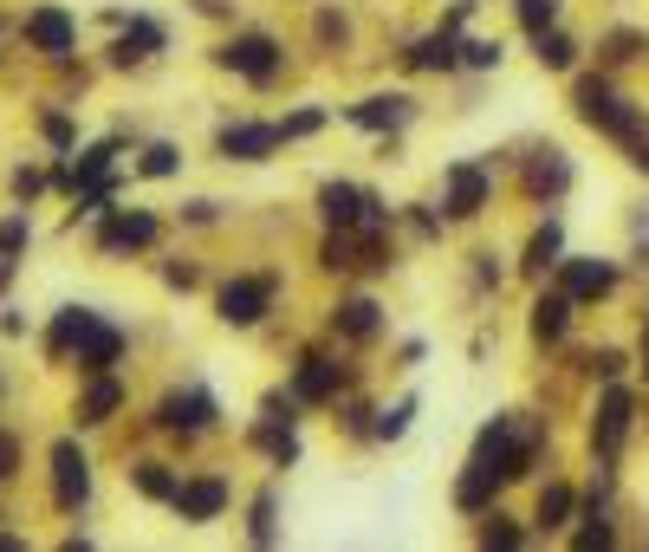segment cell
Wrapping results in <instances>:
<instances>
[{"label": "cell", "mask_w": 649, "mask_h": 552, "mask_svg": "<svg viewBox=\"0 0 649 552\" xmlns=\"http://www.w3.org/2000/svg\"><path fill=\"white\" fill-rule=\"evenodd\" d=\"M578 118L598 124V131H617V137H644V118H637L624 98H611L604 85H585V92H578Z\"/></svg>", "instance_id": "obj_1"}, {"label": "cell", "mask_w": 649, "mask_h": 552, "mask_svg": "<svg viewBox=\"0 0 649 552\" xmlns=\"http://www.w3.org/2000/svg\"><path fill=\"white\" fill-rule=\"evenodd\" d=\"M85 494H92V461H85L72 442H59V448H52V501L72 514Z\"/></svg>", "instance_id": "obj_2"}, {"label": "cell", "mask_w": 649, "mask_h": 552, "mask_svg": "<svg viewBox=\"0 0 649 552\" xmlns=\"http://www.w3.org/2000/svg\"><path fill=\"white\" fill-rule=\"evenodd\" d=\"M266 305H273V279H235V286H221V319L228 325H254Z\"/></svg>", "instance_id": "obj_3"}, {"label": "cell", "mask_w": 649, "mask_h": 552, "mask_svg": "<svg viewBox=\"0 0 649 552\" xmlns=\"http://www.w3.org/2000/svg\"><path fill=\"white\" fill-rule=\"evenodd\" d=\"M72 13H59V7H33L26 13V39L39 46V52H72Z\"/></svg>", "instance_id": "obj_4"}, {"label": "cell", "mask_w": 649, "mask_h": 552, "mask_svg": "<svg viewBox=\"0 0 649 552\" xmlns=\"http://www.w3.org/2000/svg\"><path fill=\"white\" fill-rule=\"evenodd\" d=\"M273 59H279V46H273L266 33H241V39H228V52H221V65H235V72H248V79H266Z\"/></svg>", "instance_id": "obj_5"}, {"label": "cell", "mask_w": 649, "mask_h": 552, "mask_svg": "<svg viewBox=\"0 0 649 552\" xmlns=\"http://www.w3.org/2000/svg\"><path fill=\"white\" fill-rule=\"evenodd\" d=\"M221 507H228V488L221 481H182L176 488V514L182 520H215Z\"/></svg>", "instance_id": "obj_6"}, {"label": "cell", "mask_w": 649, "mask_h": 552, "mask_svg": "<svg viewBox=\"0 0 649 552\" xmlns=\"http://www.w3.org/2000/svg\"><path fill=\"white\" fill-rule=\"evenodd\" d=\"M118 351H124V338H118L111 325H98V319H92V332L79 338V364H85V371H111V364H118Z\"/></svg>", "instance_id": "obj_7"}, {"label": "cell", "mask_w": 649, "mask_h": 552, "mask_svg": "<svg viewBox=\"0 0 649 552\" xmlns=\"http://www.w3.org/2000/svg\"><path fill=\"white\" fill-rule=\"evenodd\" d=\"M481 202H488V176H481V169H468V163H461V169H455V176H448V215H474V208H481Z\"/></svg>", "instance_id": "obj_8"}, {"label": "cell", "mask_w": 649, "mask_h": 552, "mask_svg": "<svg viewBox=\"0 0 649 552\" xmlns=\"http://www.w3.org/2000/svg\"><path fill=\"white\" fill-rule=\"evenodd\" d=\"M611 267L604 261H565V292L572 299H598V292H611Z\"/></svg>", "instance_id": "obj_9"}, {"label": "cell", "mask_w": 649, "mask_h": 552, "mask_svg": "<svg viewBox=\"0 0 649 552\" xmlns=\"http://www.w3.org/2000/svg\"><path fill=\"white\" fill-rule=\"evenodd\" d=\"M273 143H279V131H266V124H235V131H221V149L241 156V163H260Z\"/></svg>", "instance_id": "obj_10"}, {"label": "cell", "mask_w": 649, "mask_h": 552, "mask_svg": "<svg viewBox=\"0 0 649 552\" xmlns=\"http://www.w3.org/2000/svg\"><path fill=\"white\" fill-rule=\"evenodd\" d=\"M149 241H156L149 215H111L105 221V248H149Z\"/></svg>", "instance_id": "obj_11"}, {"label": "cell", "mask_w": 649, "mask_h": 552, "mask_svg": "<svg viewBox=\"0 0 649 552\" xmlns=\"http://www.w3.org/2000/svg\"><path fill=\"white\" fill-rule=\"evenodd\" d=\"M624 429H630V397H624V391H611V397H604V410H598V448L611 455V448L624 442Z\"/></svg>", "instance_id": "obj_12"}, {"label": "cell", "mask_w": 649, "mask_h": 552, "mask_svg": "<svg viewBox=\"0 0 649 552\" xmlns=\"http://www.w3.org/2000/svg\"><path fill=\"white\" fill-rule=\"evenodd\" d=\"M319 202H325V215H332L338 228H358V221H364V208H371V195H358V189H345V182H332Z\"/></svg>", "instance_id": "obj_13"}, {"label": "cell", "mask_w": 649, "mask_h": 552, "mask_svg": "<svg viewBox=\"0 0 649 552\" xmlns=\"http://www.w3.org/2000/svg\"><path fill=\"white\" fill-rule=\"evenodd\" d=\"M292 391H299L305 404H325V397L338 391V364H325V358H305V364H299V384H292Z\"/></svg>", "instance_id": "obj_14"}, {"label": "cell", "mask_w": 649, "mask_h": 552, "mask_svg": "<svg viewBox=\"0 0 649 552\" xmlns=\"http://www.w3.org/2000/svg\"><path fill=\"white\" fill-rule=\"evenodd\" d=\"M208 416H215V404H208L202 391H189V397H169V404H163V422H169V429H208Z\"/></svg>", "instance_id": "obj_15"}, {"label": "cell", "mask_w": 649, "mask_h": 552, "mask_svg": "<svg viewBox=\"0 0 649 552\" xmlns=\"http://www.w3.org/2000/svg\"><path fill=\"white\" fill-rule=\"evenodd\" d=\"M118 404H124V391H118V384H111V377L98 371V384H92V391L79 397V422H105V416L118 410Z\"/></svg>", "instance_id": "obj_16"}, {"label": "cell", "mask_w": 649, "mask_h": 552, "mask_svg": "<svg viewBox=\"0 0 649 552\" xmlns=\"http://www.w3.org/2000/svg\"><path fill=\"white\" fill-rule=\"evenodd\" d=\"M85 332H92V312H79V305H72V312H59V325H52V351H72Z\"/></svg>", "instance_id": "obj_17"}, {"label": "cell", "mask_w": 649, "mask_h": 552, "mask_svg": "<svg viewBox=\"0 0 649 552\" xmlns=\"http://www.w3.org/2000/svg\"><path fill=\"white\" fill-rule=\"evenodd\" d=\"M163 46V33L156 26H130V39H118V65H130V59H149Z\"/></svg>", "instance_id": "obj_18"}, {"label": "cell", "mask_w": 649, "mask_h": 552, "mask_svg": "<svg viewBox=\"0 0 649 552\" xmlns=\"http://www.w3.org/2000/svg\"><path fill=\"white\" fill-rule=\"evenodd\" d=\"M565 332V299H539L532 305V338H558Z\"/></svg>", "instance_id": "obj_19"}, {"label": "cell", "mask_w": 649, "mask_h": 552, "mask_svg": "<svg viewBox=\"0 0 649 552\" xmlns=\"http://www.w3.org/2000/svg\"><path fill=\"white\" fill-rule=\"evenodd\" d=\"M358 124H371V131L402 124V98H371V105H358Z\"/></svg>", "instance_id": "obj_20"}, {"label": "cell", "mask_w": 649, "mask_h": 552, "mask_svg": "<svg viewBox=\"0 0 649 552\" xmlns=\"http://www.w3.org/2000/svg\"><path fill=\"white\" fill-rule=\"evenodd\" d=\"M136 488H143L149 501H176V481L163 475V461H143V468H136Z\"/></svg>", "instance_id": "obj_21"}, {"label": "cell", "mask_w": 649, "mask_h": 552, "mask_svg": "<svg viewBox=\"0 0 649 552\" xmlns=\"http://www.w3.org/2000/svg\"><path fill=\"white\" fill-rule=\"evenodd\" d=\"M416 65H429V72H435V65H455V39H448V33L422 39V46H416Z\"/></svg>", "instance_id": "obj_22"}, {"label": "cell", "mask_w": 649, "mask_h": 552, "mask_svg": "<svg viewBox=\"0 0 649 552\" xmlns=\"http://www.w3.org/2000/svg\"><path fill=\"white\" fill-rule=\"evenodd\" d=\"M565 514H572V488H545L539 494V527H558Z\"/></svg>", "instance_id": "obj_23"}, {"label": "cell", "mask_w": 649, "mask_h": 552, "mask_svg": "<svg viewBox=\"0 0 649 552\" xmlns=\"http://www.w3.org/2000/svg\"><path fill=\"white\" fill-rule=\"evenodd\" d=\"M552 20H558V0H519V26L526 33H545Z\"/></svg>", "instance_id": "obj_24"}, {"label": "cell", "mask_w": 649, "mask_h": 552, "mask_svg": "<svg viewBox=\"0 0 649 552\" xmlns=\"http://www.w3.org/2000/svg\"><path fill=\"white\" fill-rule=\"evenodd\" d=\"M552 254H558V228H539V235H532V248H526V267H539V274H545V267H552Z\"/></svg>", "instance_id": "obj_25"}, {"label": "cell", "mask_w": 649, "mask_h": 552, "mask_svg": "<svg viewBox=\"0 0 649 552\" xmlns=\"http://www.w3.org/2000/svg\"><path fill=\"white\" fill-rule=\"evenodd\" d=\"M338 325H345V332H358V338H364V332H371V325H377V305H371V299H351V305H345V312H338Z\"/></svg>", "instance_id": "obj_26"}, {"label": "cell", "mask_w": 649, "mask_h": 552, "mask_svg": "<svg viewBox=\"0 0 649 552\" xmlns=\"http://www.w3.org/2000/svg\"><path fill=\"white\" fill-rule=\"evenodd\" d=\"M572 52H578V46H572V39H558V33H552V39H545V33H539V59H545V65H552V72H565V65H572Z\"/></svg>", "instance_id": "obj_27"}, {"label": "cell", "mask_w": 649, "mask_h": 552, "mask_svg": "<svg viewBox=\"0 0 649 552\" xmlns=\"http://www.w3.org/2000/svg\"><path fill=\"white\" fill-rule=\"evenodd\" d=\"M169 169H176V149H169V143H156V149L143 156V176H169Z\"/></svg>", "instance_id": "obj_28"}, {"label": "cell", "mask_w": 649, "mask_h": 552, "mask_svg": "<svg viewBox=\"0 0 649 552\" xmlns=\"http://www.w3.org/2000/svg\"><path fill=\"white\" fill-rule=\"evenodd\" d=\"M20 241H26V215H13V221L0 228V261H7V254H20Z\"/></svg>", "instance_id": "obj_29"}, {"label": "cell", "mask_w": 649, "mask_h": 552, "mask_svg": "<svg viewBox=\"0 0 649 552\" xmlns=\"http://www.w3.org/2000/svg\"><path fill=\"white\" fill-rule=\"evenodd\" d=\"M468 65H501V46H494V39H474V46H468Z\"/></svg>", "instance_id": "obj_30"}, {"label": "cell", "mask_w": 649, "mask_h": 552, "mask_svg": "<svg viewBox=\"0 0 649 552\" xmlns=\"http://www.w3.org/2000/svg\"><path fill=\"white\" fill-rule=\"evenodd\" d=\"M13 468H20V442H13V435H0V481H7Z\"/></svg>", "instance_id": "obj_31"}, {"label": "cell", "mask_w": 649, "mask_h": 552, "mask_svg": "<svg viewBox=\"0 0 649 552\" xmlns=\"http://www.w3.org/2000/svg\"><path fill=\"white\" fill-rule=\"evenodd\" d=\"M254 540H273V501H260L254 507Z\"/></svg>", "instance_id": "obj_32"}, {"label": "cell", "mask_w": 649, "mask_h": 552, "mask_svg": "<svg viewBox=\"0 0 649 552\" xmlns=\"http://www.w3.org/2000/svg\"><path fill=\"white\" fill-rule=\"evenodd\" d=\"M305 131H319V111H299V118H292V124H286L279 137H305Z\"/></svg>", "instance_id": "obj_33"}, {"label": "cell", "mask_w": 649, "mask_h": 552, "mask_svg": "<svg viewBox=\"0 0 649 552\" xmlns=\"http://www.w3.org/2000/svg\"><path fill=\"white\" fill-rule=\"evenodd\" d=\"M481 540H488V547H519V533H514V527H488Z\"/></svg>", "instance_id": "obj_34"}, {"label": "cell", "mask_w": 649, "mask_h": 552, "mask_svg": "<svg viewBox=\"0 0 649 552\" xmlns=\"http://www.w3.org/2000/svg\"><path fill=\"white\" fill-rule=\"evenodd\" d=\"M402 422H409V404H396V410L384 416V435H402Z\"/></svg>", "instance_id": "obj_35"}]
</instances>
